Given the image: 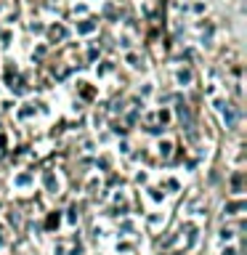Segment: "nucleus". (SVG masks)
<instances>
[]
</instances>
